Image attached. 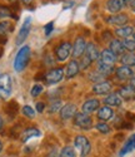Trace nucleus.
I'll list each match as a JSON object with an SVG mask.
<instances>
[{"instance_id":"4468645a","label":"nucleus","mask_w":135,"mask_h":157,"mask_svg":"<svg viewBox=\"0 0 135 157\" xmlns=\"http://www.w3.org/2000/svg\"><path fill=\"white\" fill-rule=\"evenodd\" d=\"M128 15L126 14H115L106 18V23L110 25H116V27H123L128 23Z\"/></svg>"},{"instance_id":"f8f14e48","label":"nucleus","mask_w":135,"mask_h":157,"mask_svg":"<svg viewBox=\"0 0 135 157\" xmlns=\"http://www.w3.org/2000/svg\"><path fill=\"white\" fill-rule=\"evenodd\" d=\"M99 62L101 63H105V64H110V65H114L115 62L118 60V56H115L110 49H104L101 53L99 54Z\"/></svg>"},{"instance_id":"a211bd4d","label":"nucleus","mask_w":135,"mask_h":157,"mask_svg":"<svg viewBox=\"0 0 135 157\" xmlns=\"http://www.w3.org/2000/svg\"><path fill=\"white\" fill-rule=\"evenodd\" d=\"M91 62H95L99 59V50L98 47L94 44V43H88L86 48H85V53H84Z\"/></svg>"},{"instance_id":"6ab92c4d","label":"nucleus","mask_w":135,"mask_h":157,"mask_svg":"<svg viewBox=\"0 0 135 157\" xmlns=\"http://www.w3.org/2000/svg\"><path fill=\"white\" fill-rule=\"evenodd\" d=\"M109 49L113 52L115 56H123L125 53V48L123 45V42L119 40V39H113L110 42V45H109Z\"/></svg>"},{"instance_id":"a878e982","label":"nucleus","mask_w":135,"mask_h":157,"mask_svg":"<svg viewBox=\"0 0 135 157\" xmlns=\"http://www.w3.org/2000/svg\"><path fill=\"white\" fill-rule=\"evenodd\" d=\"M98 71L103 74V75H109V74H111L114 71H115V68H114V65H110V64H105V63H101V62H99L98 60Z\"/></svg>"},{"instance_id":"ea45409f","label":"nucleus","mask_w":135,"mask_h":157,"mask_svg":"<svg viewBox=\"0 0 135 157\" xmlns=\"http://www.w3.org/2000/svg\"><path fill=\"white\" fill-rule=\"evenodd\" d=\"M46 157H59V152L57 148H53L49 151V153L46 155Z\"/></svg>"},{"instance_id":"0eeeda50","label":"nucleus","mask_w":135,"mask_h":157,"mask_svg":"<svg viewBox=\"0 0 135 157\" xmlns=\"http://www.w3.org/2000/svg\"><path fill=\"white\" fill-rule=\"evenodd\" d=\"M30 28H31V18L28 17L25 19V21L23 23L21 28H20V30L18 33V36H16V44L18 45H20V44H23L25 42V39L28 38V35L30 33Z\"/></svg>"},{"instance_id":"9d476101","label":"nucleus","mask_w":135,"mask_h":157,"mask_svg":"<svg viewBox=\"0 0 135 157\" xmlns=\"http://www.w3.org/2000/svg\"><path fill=\"white\" fill-rule=\"evenodd\" d=\"M76 113H78L76 112V106L74 103H68V104H65V106H63L61 109H60V117L64 121L74 118V116Z\"/></svg>"},{"instance_id":"c756f323","label":"nucleus","mask_w":135,"mask_h":157,"mask_svg":"<svg viewBox=\"0 0 135 157\" xmlns=\"http://www.w3.org/2000/svg\"><path fill=\"white\" fill-rule=\"evenodd\" d=\"M0 18H14V19H18V17L13 13V10L8 6H4V5H0Z\"/></svg>"},{"instance_id":"7ed1b4c3","label":"nucleus","mask_w":135,"mask_h":157,"mask_svg":"<svg viewBox=\"0 0 135 157\" xmlns=\"http://www.w3.org/2000/svg\"><path fill=\"white\" fill-rule=\"evenodd\" d=\"M74 146L79 151V153H80V156H82V157H86L90 153V151H91L90 141L85 136H83V135H79V136L75 137Z\"/></svg>"},{"instance_id":"423d86ee","label":"nucleus","mask_w":135,"mask_h":157,"mask_svg":"<svg viewBox=\"0 0 135 157\" xmlns=\"http://www.w3.org/2000/svg\"><path fill=\"white\" fill-rule=\"evenodd\" d=\"M71 49H73V45L69 43V42H63L61 44H59L55 49V56H57V59L59 62H64L69 58V56L71 54Z\"/></svg>"},{"instance_id":"c85d7f7f","label":"nucleus","mask_w":135,"mask_h":157,"mask_svg":"<svg viewBox=\"0 0 135 157\" xmlns=\"http://www.w3.org/2000/svg\"><path fill=\"white\" fill-rule=\"evenodd\" d=\"M105 78V75H103L98 69L97 71H93L88 74V79L91 81V82H95V83H99V82H103V79Z\"/></svg>"},{"instance_id":"39448f33","label":"nucleus","mask_w":135,"mask_h":157,"mask_svg":"<svg viewBox=\"0 0 135 157\" xmlns=\"http://www.w3.org/2000/svg\"><path fill=\"white\" fill-rule=\"evenodd\" d=\"M65 75L63 68H53L45 73V82L48 84H57L59 83Z\"/></svg>"},{"instance_id":"473e14b6","label":"nucleus","mask_w":135,"mask_h":157,"mask_svg":"<svg viewBox=\"0 0 135 157\" xmlns=\"http://www.w3.org/2000/svg\"><path fill=\"white\" fill-rule=\"evenodd\" d=\"M123 45H124L125 50H128L129 53H134L135 52V40L134 39H125L123 42Z\"/></svg>"},{"instance_id":"c9c22d12","label":"nucleus","mask_w":135,"mask_h":157,"mask_svg":"<svg viewBox=\"0 0 135 157\" xmlns=\"http://www.w3.org/2000/svg\"><path fill=\"white\" fill-rule=\"evenodd\" d=\"M43 86L42 84H34L33 86V88H31V90H30V94H31V97H38L40 93L43 92Z\"/></svg>"},{"instance_id":"49530a36","label":"nucleus","mask_w":135,"mask_h":157,"mask_svg":"<svg viewBox=\"0 0 135 157\" xmlns=\"http://www.w3.org/2000/svg\"><path fill=\"white\" fill-rule=\"evenodd\" d=\"M3 151V143H2V141H0V152Z\"/></svg>"},{"instance_id":"20e7f679","label":"nucleus","mask_w":135,"mask_h":157,"mask_svg":"<svg viewBox=\"0 0 135 157\" xmlns=\"http://www.w3.org/2000/svg\"><path fill=\"white\" fill-rule=\"evenodd\" d=\"M74 124L76 127H79L80 129L88 131L93 127V120H91V117L89 114L80 112V113H76L74 116Z\"/></svg>"},{"instance_id":"c03bdc74","label":"nucleus","mask_w":135,"mask_h":157,"mask_svg":"<svg viewBox=\"0 0 135 157\" xmlns=\"http://www.w3.org/2000/svg\"><path fill=\"white\" fill-rule=\"evenodd\" d=\"M21 2L25 4V5H30L33 3V0H21Z\"/></svg>"},{"instance_id":"a18cd8bd","label":"nucleus","mask_w":135,"mask_h":157,"mask_svg":"<svg viewBox=\"0 0 135 157\" xmlns=\"http://www.w3.org/2000/svg\"><path fill=\"white\" fill-rule=\"evenodd\" d=\"M3 126H4V121H3V118H2V116H0V131H2Z\"/></svg>"},{"instance_id":"9b49d317","label":"nucleus","mask_w":135,"mask_h":157,"mask_svg":"<svg viewBox=\"0 0 135 157\" xmlns=\"http://www.w3.org/2000/svg\"><path fill=\"white\" fill-rule=\"evenodd\" d=\"M111 89H113V86L108 81H103L93 86V92L95 94H109L111 92Z\"/></svg>"},{"instance_id":"1a4fd4ad","label":"nucleus","mask_w":135,"mask_h":157,"mask_svg":"<svg viewBox=\"0 0 135 157\" xmlns=\"http://www.w3.org/2000/svg\"><path fill=\"white\" fill-rule=\"evenodd\" d=\"M126 0H108L106 10L113 13V14H119V11L126 8Z\"/></svg>"},{"instance_id":"2eb2a0df","label":"nucleus","mask_w":135,"mask_h":157,"mask_svg":"<svg viewBox=\"0 0 135 157\" xmlns=\"http://www.w3.org/2000/svg\"><path fill=\"white\" fill-rule=\"evenodd\" d=\"M80 72V65L78 60H70L66 65V69H65V77L66 79H71L73 77H75L78 73Z\"/></svg>"},{"instance_id":"de8ad7c7","label":"nucleus","mask_w":135,"mask_h":157,"mask_svg":"<svg viewBox=\"0 0 135 157\" xmlns=\"http://www.w3.org/2000/svg\"><path fill=\"white\" fill-rule=\"evenodd\" d=\"M2 56H3V48L0 47V58H2Z\"/></svg>"},{"instance_id":"cd10ccee","label":"nucleus","mask_w":135,"mask_h":157,"mask_svg":"<svg viewBox=\"0 0 135 157\" xmlns=\"http://www.w3.org/2000/svg\"><path fill=\"white\" fill-rule=\"evenodd\" d=\"M13 24L8 20H3V21H0V35H6L8 33L13 32Z\"/></svg>"},{"instance_id":"72a5a7b5","label":"nucleus","mask_w":135,"mask_h":157,"mask_svg":"<svg viewBox=\"0 0 135 157\" xmlns=\"http://www.w3.org/2000/svg\"><path fill=\"white\" fill-rule=\"evenodd\" d=\"M21 111H23V114L25 117H28V118H34L35 117V109L30 106H24Z\"/></svg>"},{"instance_id":"f257e3e1","label":"nucleus","mask_w":135,"mask_h":157,"mask_svg":"<svg viewBox=\"0 0 135 157\" xmlns=\"http://www.w3.org/2000/svg\"><path fill=\"white\" fill-rule=\"evenodd\" d=\"M30 59V47L29 45H23L19 52L15 56L14 59V69L15 72H21L25 69V67L28 65Z\"/></svg>"},{"instance_id":"bb28decb","label":"nucleus","mask_w":135,"mask_h":157,"mask_svg":"<svg viewBox=\"0 0 135 157\" xmlns=\"http://www.w3.org/2000/svg\"><path fill=\"white\" fill-rule=\"evenodd\" d=\"M18 111H19V104H18V102H15V101H10V102L8 103L6 108H5V112H6L10 117H15L16 113H18Z\"/></svg>"},{"instance_id":"aec40b11","label":"nucleus","mask_w":135,"mask_h":157,"mask_svg":"<svg viewBox=\"0 0 135 157\" xmlns=\"http://www.w3.org/2000/svg\"><path fill=\"white\" fill-rule=\"evenodd\" d=\"M119 96L123 98V99H126V101H129V99H133V98H135V89L129 84V86H123L120 89H119Z\"/></svg>"},{"instance_id":"6e6552de","label":"nucleus","mask_w":135,"mask_h":157,"mask_svg":"<svg viewBox=\"0 0 135 157\" xmlns=\"http://www.w3.org/2000/svg\"><path fill=\"white\" fill-rule=\"evenodd\" d=\"M85 48H86V43H85V39L79 36L76 38V40L73 45V49H71V56L73 58H80L84 53H85Z\"/></svg>"},{"instance_id":"393cba45","label":"nucleus","mask_w":135,"mask_h":157,"mask_svg":"<svg viewBox=\"0 0 135 157\" xmlns=\"http://www.w3.org/2000/svg\"><path fill=\"white\" fill-rule=\"evenodd\" d=\"M133 150H135V142H134V138H133V136H130L129 138H128V141L125 142V145L123 146V148H121V151H120V157H124L125 155H128L129 152H131Z\"/></svg>"},{"instance_id":"79ce46f5","label":"nucleus","mask_w":135,"mask_h":157,"mask_svg":"<svg viewBox=\"0 0 135 157\" xmlns=\"http://www.w3.org/2000/svg\"><path fill=\"white\" fill-rule=\"evenodd\" d=\"M103 36H104L105 40H110V39H111V33H110L109 30H108V32H104V33H103Z\"/></svg>"},{"instance_id":"f3484780","label":"nucleus","mask_w":135,"mask_h":157,"mask_svg":"<svg viewBox=\"0 0 135 157\" xmlns=\"http://www.w3.org/2000/svg\"><path fill=\"white\" fill-rule=\"evenodd\" d=\"M98 108H99V101L95 99V98H91V99H88L86 102L83 103L82 112L83 113H86V114H90L93 112H95Z\"/></svg>"},{"instance_id":"58836bf2","label":"nucleus","mask_w":135,"mask_h":157,"mask_svg":"<svg viewBox=\"0 0 135 157\" xmlns=\"http://www.w3.org/2000/svg\"><path fill=\"white\" fill-rule=\"evenodd\" d=\"M35 108H36V112L43 113L44 109H45V103H44V102H38L36 106H35Z\"/></svg>"},{"instance_id":"2f4dec72","label":"nucleus","mask_w":135,"mask_h":157,"mask_svg":"<svg viewBox=\"0 0 135 157\" xmlns=\"http://www.w3.org/2000/svg\"><path fill=\"white\" fill-rule=\"evenodd\" d=\"M59 157H75V150L71 146H66L61 150Z\"/></svg>"},{"instance_id":"37998d69","label":"nucleus","mask_w":135,"mask_h":157,"mask_svg":"<svg viewBox=\"0 0 135 157\" xmlns=\"http://www.w3.org/2000/svg\"><path fill=\"white\" fill-rule=\"evenodd\" d=\"M130 86L135 89V75H133V77H131V79H130Z\"/></svg>"},{"instance_id":"4c0bfd02","label":"nucleus","mask_w":135,"mask_h":157,"mask_svg":"<svg viewBox=\"0 0 135 157\" xmlns=\"http://www.w3.org/2000/svg\"><path fill=\"white\" fill-rule=\"evenodd\" d=\"M53 30H54V21L48 23V24L45 25V27H44V32H45V35H46V36H48V35H50Z\"/></svg>"},{"instance_id":"ddd939ff","label":"nucleus","mask_w":135,"mask_h":157,"mask_svg":"<svg viewBox=\"0 0 135 157\" xmlns=\"http://www.w3.org/2000/svg\"><path fill=\"white\" fill-rule=\"evenodd\" d=\"M104 103H105V106H109V107H119L123 103V98L119 96L118 92H113L104 98Z\"/></svg>"},{"instance_id":"8fccbe9b","label":"nucleus","mask_w":135,"mask_h":157,"mask_svg":"<svg viewBox=\"0 0 135 157\" xmlns=\"http://www.w3.org/2000/svg\"><path fill=\"white\" fill-rule=\"evenodd\" d=\"M9 2H11V3H15V2H16V0H9Z\"/></svg>"},{"instance_id":"3c124183","label":"nucleus","mask_w":135,"mask_h":157,"mask_svg":"<svg viewBox=\"0 0 135 157\" xmlns=\"http://www.w3.org/2000/svg\"><path fill=\"white\" fill-rule=\"evenodd\" d=\"M133 138H134V142H135V133L133 135Z\"/></svg>"},{"instance_id":"5701e85b","label":"nucleus","mask_w":135,"mask_h":157,"mask_svg":"<svg viewBox=\"0 0 135 157\" xmlns=\"http://www.w3.org/2000/svg\"><path fill=\"white\" fill-rule=\"evenodd\" d=\"M133 33H134V28L130 27V25H123V27H120V28H118L115 30V34L119 38H124V39H126L130 35H133Z\"/></svg>"},{"instance_id":"e433bc0d","label":"nucleus","mask_w":135,"mask_h":157,"mask_svg":"<svg viewBox=\"0 0 135 157\" xmlns=\"http://www.w3.org/2000/svg\"><path fill=\"white\" fill-rule=\"evenodd\" d=\"M93 62L86 57V56H84V58L82 59V62L79 63V65H80V69H83V71H85V69H88L89 67H90V64H91Z\"/></svg>"},{"instance_id":"412c9836","label":"nucleus","mask_w":135,"mask_h":157,"mask_svg":"<svg viewBox=\"0 0 135 157\" xmlns=\"http://www.w3.org/2000/svg\"><path fill=\"white\" fill-rule=\"evenodd\" d=\"M40 136V131L35 127H29V128H25L23 131V133L20 136L21 141L23 142H26V141H29L30 138H34V137H38Z\"/></svg>"},{"instance_id":"09e8293b","label":"nucleus","mask_w":135,"mask_h":157,"mask_svg":"<svg viewBox=\"0 0 135 157\" xmlns=\"http://www.w3.org/2000/svg\"><path fill=\"white\" fill-rule=\"evenodd\" d=\"M133 39H134V40H135V32L133 33Z\"/></svg>"},{"instance_id":"7c9ffc66","label":"nucleus","mask_w":135,"mask_h":157,"mask_svg":"<svg viewBox=\"0 0 135 157\" xmlns=\"http://www.w3.org/2000/svg\"><path fill=\"white\" fill-rule=\"evenodd\" d=\"M63 107V102L60 99H54L48 107V112L49 113H55L58 111H60Z\"/></svg>"},{"instance_id":"f03ea898","label":"nucleus","mask_w":135,"mask_h":157,"mask_svg":"<svg viewBox=\"0 0 135 157\" xmlns=\"http://www.w3.org/2000/svg\"><path fill=\"white\" fill-rule=\"evenodd\" d=\"M11 90H13L11 77L8 73L0 74V98L8 99L11 96Z\"/></svg>"},{"instance_id":"f704fd0d","label":"nucleus","mask_w":135,"mask_h":157,"mask_svg":"<svg viewBox=\"0 0 135 157\" xmlns=\"http://www.w3.org/2000/svg\"><path fill=\"white\" fill-rule=\"evenodd\" d=\"M95 128L99 131L100 133H103V135H108L110 132V127L108 126L106 123H104V122H100V123H97V126H95Z\"/></svg>"},{"instance_id":"4be33fe9","label":"nucleus","mask_w":135,"mask_h":157,"mask_svg":"<svg viewBox=\"0 0 135 157\" xmlns=\"http://www.w3.org/2000/svg\"><path fill=\"white\" fill-rule=\"evenodd\" d=\"M113 116H114V111L109 106L100 107L98 111V117L100 121H109L113 118Z\"/></svg>"},{"instance_id":"b1692460","label":"nucleus","mask_w":135,"mask_h":157,"mask_svg":"<svg viewBox=\"0 0 135 157\" xmlns=\"http://www.w3.org/2000/svg\"><path fill=\"white\" fill-rule=\"evenodd\" d=\"M120 62L123 65H126V67H135V54L134 53H124L120 58Z\"/></svg>"},{"instance_id":"a19ab883","label":"nucleus","mask_w":135,"mask_h":157,"mask_svg":"<svg viewBox=\"0 0 135 157\" xmlns=\"http://www.w3.org/2000/svg\"><path fill=\"white\" fill-rule=\"evenodd\" d=\"M126 4H128L129 8L135 13V0H126Z\"/></svg>"},{"instance_id":"dca6fc26","label":"nucleus","mask_w":135,"mask_h":157,"mask_svg":"<svg viewBox=\"0 0 135 157\" xmlns=\"http://www.w3.org/2000/svg\"><path fill=\"white\" fill-rule=\"evenodd\" d=\"M115 74L118 77L119 81H128L131 79V77L134 75V72L130 67H126V65H121L115 71Z\"/></svg>"}]
</instances>
